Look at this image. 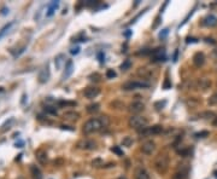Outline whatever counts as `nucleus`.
Segmentation results:
<instances>
[{"label":"nucleus","mask_w":217,"mask_h":179,"mask_svg":"<svg viewBox=\"0 0 217 179\" xmlns=\"http://www.w3.org/2000/svg\"><path fill=\"white\" fill-rule=\"evenodd\" d=\"M141 151L145 155H152L156 151V143L153 141H147L141 145Z\"/></svg>","instance_id":"8"},{"label":"nucleus","mask_w":217,"mask_h":179,"mask_svg":"<svg viewBox=\"0 0 217 179\" xmlns=\"http://www.w3.org/2000/svg\"><path fill=\"white\" fill-rule=\"evenodd\" d=\"M144 109H145V104L142 102H140V101H135V102L130 103L129 107H128V110L131 114H139V113L144 111Z\"/></svg>","instance_id":"9"},{"label":"nucleus","mask_w":217,"mask_h":179,"mask_svg":"<svg viewBox=\"0 0 217 179\" xmlns=\"http://www.w3.org/2000/svg\"><path fill=\"white\" fill-rule=\"evenodd\" d=\"M98 58H99V61L103 63V62H104V58H105L104 53H103V52H99V55H98Z\"/></svg>","instance_id":"40"},{"label":"nucleus","mask_w":217,"mask_h":179,"mask_svg":"<svg viewBox=\"0 0 217 179\" xmlns=\"http://www.w3.org/2000/svg\"><path fill=\"white\" fill-rule=\"evenodd\" d=\"M45 109V111L46 113H48V114H52V115H57V109L53 107H51V106H46V107L44 108Z\"/></svg>","instance_id":"30"},{"label":"nucleus","mask_w":217,"mask_h":179,"mask_svg":"<svg viewBox=\"0 0 217 179\" xmlns=\"http://www.w3.org/2000/svg\"><path fill=\"white\" fill-rule=\"evenodd\" d=\"M212 125H214V126H216V127H217V116L215 117V119H214V120H212Z\"/></svg>","instance_id":"43"},{"label":"nucleus","mask_w":217,"mask_h":179,"mask_svg":"<svg viewBox=\"0 0 217 179\" xmlns=\"http://www.w3.org/2000/svg\"><path fill=\"white\" fill-rule=\"evenodd\" d=\"M134 177L135 179H150V176L147 173V171L142 167V166H138L134 171Z\"/></svg>","instance_id":"12"},{"label":"nucleus","mask_w":217,"mask_h":179,"mask_svg":"<svg viewBox=\"0 0 217 179\" xmlns=\"http://www.w3.org/2000/svg\"><path fill=\"white\" fill-rule=\"evenodd\" d=\"M80 50H81V48H80L79 46H76V47H72V48L70 50V52H71L72 55H77V53L80 52Z\"/></svg>","instance_id":"38"},{"label":"nucleus","mask_w":217,"mask_h":179,"mask_svg":"<svg viewBox=\"0 0 217 179\" xmlns=\"http://www.w3.org/2000/svg\"><path fill=\"white\" fill-rule=\"evenodd\" d=\"M30 172H31V176H33V178L34 179H42V173H41V171H40L36 166H31Z\"/></svg>","instance_id":"22"},{"label":"nucleus","mask_w":217,"mask_h":179,"mask_svg":"<svg viewBox=\"0 0 217 179\" xmlns=\"http://www.w3.org/2000/svg\"><path fill=\"white\" fill-rule=\"evenodd\" d=\"M109 125V119L107 116H100V117H93L89 119L88 121L85 122L83 125V132L86 134H91V133H95L101 131L103 128L107 127Z\"/></svg>","instance_id":"1"},{"label":"nucleus","mask_w":217,"mask_h":179,"mask_svg":"<svg viewBox=\"0 0 217 179\" xmlns=\"http://www.w3.org/2000/svg\"><path fill=\"white\" fill-rule=\"evenodd\" d=\"M59 6V1H52L50 5H48V9H47V12H46V16L47 17H51V16H53V13H54V11H56V9Z\"/></svg>","instance_id":"20"},{"label":"nucleus","mask_w":217,"mask_h":179,"mask_svg":"<svg viewBox=\"0 0 217 179\" xmlns=\"http://www.w3.org/2000/svg\"><path fill=\"white\" fill-rule=\"evenodd\" d=\"M63 117L65 120H69V121H75L77 119H80V114L77 111H74V110H70V111H65L63 114Z\"/></svg>","instance_id":"17"},{"label":"nucleus","mask_w":217,"mask_h":179,"mask_svg":"<svg viewBox=\"0 0 217 179\" xmlns=\"http://www.w3.org/2000/svg\"><path fill=\"white\" fill-rule=\"evenodd\" d=\"M203 24L206 26V27H215V26H217V18L214 15H209L204 18Z\"/></svg>","instance_id":"18"},{"label":"nucleus","mask_w":217,"mask_h":179,"mask_svg":"<svg viewBox=\"0 0 217 179\" xmlns=\"http://www.w3.org/2000/svg\"><path fill=\"white\" fill-rule=\"evenodd\" d=\"M210 133L208 132V131H201V132H199V133H195V137L197 138H205V137H208Z\"/></svg>","instance_id":"34"},{"label":"nucleus","mask_w":217,"mask_h":179,"mask_svg":"<svg viewBox=\"0 0 217 179\" xmlns=\"http://www.w3.org/2000/svg\"><path fill=\"white\" fill-rule=\"evenodd\" d=\"M208 103H209V106H217V92L216 93H214V95L209 98Z\"/></svg>","instance_id":"29"},{"label":"nucleus","mask_w":217,"mask_h":179,"mask_svg":"<svg viewBox=\"0 0 217 179\" xmlns=\"http://www.w3.org/2000/svg\"><path fill=\"white\" fill-rule=\"evenodd\" d=\"M147 87H150V82H145V81H127L122 86V88L125 91H131L136 88H147Z\"/></svg>","instance_id":"4"},{"label":"nucleus","mask_w":217,"mask_h":179,"mask_svg":"<svg viewBox=\"0 0 217 179\" xmlns=\"http://www.w3.org/2000/svg\"><path fill=\"white\" fill-rule=\"evenodd\" d=\"M201 119H206V120H209V119H215L216 117V115H215V113H212V111H204V113H201L200 115H199Z\"/></svg>","instance_id":"23"},{"label":"nucleus","mask_w":217,"mask_h":179,"mask_svg":"<svg viewBox=\"0 0 217 179\" xmlns=\"http://www.w3.org/2000/svg\"><path fill=\"white\" fill-rule=\"evenodd\" d=\"M106 77H107V79H114V77H116V72H115L114 69H109V70L106 72Z\"/></svg>","instance_id":"35"},{"label":"nucleus","mask_w":217,"mask_h":179,"mask_svg":"<svg viewBox=\"0 0 217 179\" xmlns=\"http://www.w3.org/2000/svg\"><path fill=\"white\" fill-rule=\"evenodd\" d=\"M163 88H164V90H169V88H171V82L169 81L168 77L165 79V81H164V84H163Z\"/></svg>","instance_id":"36"},{"label":"nucleus","mask_w":217,"mask_h":179,"mask_svg":"<svg viewBox=\"0 0 217 179\" xmlns=\"http://www.w3.org/2000/svg\"><path fill=\"white\" fill-rule=\"evenodd\" d=\"M76 148L81 150H94L96 149V143L92 139H81L76 143Z\"/></svg>","instance_id":"7"},{"label":"nucleus","mask_w":217,"mask_h":179,"mask_svg":"<svg viewBox=\"0 0 217 179\" xmlns=\"http://www.w3.org/2000/svg\"><path fill=\"white\" fill-rule=\"evenodd\" d=\"M166 35H168V29H164L163 32H160V34H159V38H160V39H163V38H165Z\"/></svg>","instance_id":"39"},{"label":"nucleus","mask_w":217,"mask_h":179,"mask_svg":"<svg viewBox=\"0 0 217 179\" xmlns=\"http://www.w3.org/2000/svg\"><path fill=\"white\" fill-rule=\"evenodd\" d=\"M54 64H56V68L57 69H62L63 66H65V56L64 55H58L56 58H54Z\"/></svg>","instance_id":"21"},{"label":"nucleus","mask_w":217,"mask_h":179,"mask_svg":"<svg viewBox=\"0 0 217 179\" xmlns=\"http://www.w3.org/2000/svg\"><path fill=\"white\" fill-rule=\"evenodd\" d=\"M35 156H36V160L41 163V165H45L47 162V152L44 150V149H39L36 152H35Z\"/></svg>","instance_id":"15"},{"label":"nucleus","mask_w":217,"mask_h":179,"mask_svg":"<svg viewBox=\"0 0 217 179\" xmlns=\"http://www.w3.org/2000/svg\"><path fill=\"white\" fill-rule=\"evenodd\" d=\"M165 104H166V102H165V101H163V102L160 101V102H157V103H156L155 107L157 108V110H160V109H163V107H164Z\"/></svg>","instance_id":"37"},{"label":"nucleus","mask_w":217,"mask_h":179,"mask_svg":"<svg viewBox=\"0 0 217 179\" xmlns=\"http://www.w3.org/2000/svg\"><path fill=\"white\" fill-rule=\"evenodd\" d=\"M122 144H123L124 146H130L133 144V139L130 137H124L123 141H122Z\"/></svg>","instance_id":"31"},{"label":"nucleus","mask_w":217,"mask_h":179,"mask_svg":"<svg viewBox=\"0 0 217 179\" xmlns=\"http://www.w3.org/2000/svg\"><path fill=\"white\" fill-rule=\"evenodd\" d=\"M155 168L159 174H165L169 168V157L166 154H159L155 160Z\"/></svg>","instance_id":"2"},{"label":"nucleus","mask_w":217,"mask_h":179,"mask_svg":"<svg viewBox=\"0 0 217 179\" xmlns=\"http://www.w3.org/2000/svg\"><path fill=\"white\" fill-rule=\"evenodd\" d=\"M212 82L211 80L206 79V77H201V79H198L197 81L193 82V87L199 90V91H208L210 87H211Z\"/></svg>","instance_id":"6"},{"label":"nucleus","mask_w":217,"mask_h":179,"mask_svg":"<svg viewBox=\"0 0 217 179\" xmlns=\"http://www.w3.org/2000/svg\"><path fill=\"white\" fill-rule=\"evenodd\" d=\"M136 74H138V76H140V77H142V79H151L152 75H153V72H152L151 69L146 68V67H141V68L138 69Z\"/></svg>","instance_id":"13"},{"label":"nucleus","mask_w":217,"mask_h":179,"mask_svg":"<svg viewBox=\"0 0 217 179\" xmlns=\"http://www.w3.org/2000/svg\"><path fill=\"white\" fill-rule=\"evenodd\" d=\"M72 70H74V63H72V61L69 59V61L66 62V64H65V72H64V74H63V76H62L63 80L68 79V77L71 75Z\"/></svg>","instance_id":"19"},{"label":"nucleus","mask_w":217,"mask_h":179,"mask_svg":"<svg viewBox=\"0 0 217 179\" xmlns=\"http://www.w3.org/2000/svg\"><path fill=\"white\" fill-rule=\"evenodd\" d=\"M99 104L98 103H94V104H91V106H88L87 107V111L88 113H96L98 110H99Z\"/></svg>","instance_id":"28"},{"label":"nucleus","mask_w":217,"mask_h":179,"mask_svg":"<svg viewBox=\"0 0 217 179\" xmlns=\"http://www.w3.org/2000/svg\"><path fill=\"white\" fill-rule=\"evenodd\" d=\"M111 151H112V152H115V154H117L118 156H123L124 155L123 151H122L118 146H112V148H111Z\"/></svg>","instance_id":"32"},{"label":"nucleus","mask_w":217,"mask_h":179,"mask_svg":"<svg viewBox=\"0 0 217 179\" xmlns=\"http://www.w3.org/2000/svg\"><path fill=\"white\" fill-rule=\"evenodd\" d=\"M130 67H131V61L130 59H125L121 64V70H128Z\"/></svg>","instance_id":"27"},{"label":"nucleus","mask_w":217,"mask_h":179,"mask_svg":"<svg viewBox=\"0 0 217 179\" xmlns=\"http://www.w3.org/2000/svg\"><path fill=\"white\" fill-rule=\"evenodd\" d=\"M214 176H215V177L217 178V171H215V172H214Z\"/></svg>","instance_id":"44"},{"label":"nucleus","mask_w":217,"mask_h":179,"mask_svg":"<svg viewBox=\"0 0 217 179\" xmlns=\"http://www.w3.org/2000/svg\"><path fill=\"white\" fill-rule=\"evenodd\" d=\"M110 106H111V107H114L115 109H122V108H124L123 103H120V102H117V101H116V102L110 103ZM114 108H112V109H114Z\"/></svg>","instance_id":"33"},{"label":"nucleus","mask_w":217,"mask_h":179,"mask_svg":"<svg viewBox=\"0 0 217 179\" xmlns=\"http://www.w3.org/2000/svg\"><path fill=\"white\" fill-rule=\"evenodd\" d=\"M163 132V126L160 125H155L151 127H144L142 130H139L140 136H153V134H159Z\"/></svg>","instance_id":"5"},{"label":"nucleus","mask_w":217,"mask_h":179,"mask_svg":"<svg viewBox=\"0 0 217 179\" xmlns=\"http://www.w3.org/2000/svg\"><path fill=\"white\" fill-rule=\"evenodd\" d=\"M50 75H51V73H50V66H48V63H47V64L40 70V73H39V82H41V84L47 82L48 79H50Z\"/></svg>","instance_id":"10"},{"label":"nucleus","mask_w":217,"mask_h":179,"mask_svg":"<svg viewBox=\"0 0 217 179\" xmlns=\"http://www.w3.org/2000/svg\"><path fill=\"white\" fill-rule=\"evenodd\" d=\"M177 53H179V51L176 50V51H175V55H174V62H176V61H177Z\"/></svg>","instance_id":"42"},{"label":"nucleus","mask_w":217,"mask_h":179,"mask_svg":"<svg viewBox=\"0 0 217 179\" xmlns=\"http://www.w3.org/2000/svg\"><path fill=\"white\" fill-rule=\"evenodd\" d=\"M193 63L195 67H201L205 63V56L203 52H197L193 56Z\"/></svg>","instance_id":"14"},{"label":"nucleus","mask_w":217,"mask_h":179,"mask_svg":"<svg viewBox=\"0 0 217 179\" xmlns=\"http://www.w3.org/2000/svg\"><path fill=\"white\" fill-rule=\"evenodd\" d=\"M12 26H13V22H11V23H9V24H6L5 27H2V28L0 29V39H1L2 36L5 35V34H6V33H7L9 30H10V28H11Z\"/></svg>","instance_id":"24"},{"label":"nucleus","mask_w":217,"mask_h":179,"mask_svg":"<svg viewBox=\"0 0 217 179\" xmlns=\"http://www.w3.org/2000/svg\"><path fill=\"white\" fill-rule=\"evenodd\" d=\"M104 165H105V163H104V161H103L101 159H94L93 161H92V166H93V167H96V168L105 167Z\"/></svg>","instance_id":"25"},{"label":"nucleus","mask_w":217,"mask_h":179,"mask_svg":"<svg viewBox=\"0 0 217 179\" xmlns=\"http://www.w3.org/2000/svg\"><path fill=\"white\" fill-rule=\"evenodd\" d=\"M187 174H188V167H181L174 173L171 179H187Z\"/></svg>","instance_id":"16"},{"label":"nucleus","mask_w":217,"mask_h":179,"mask_svg":"<svg viewBox=\"0 0 217 179\" xmlns=\"http://www.w3.org/2000/svg\"><path fill=\"white\" fill-rule=\"evenodd\" d=\"M99 93H100V88L96 87V86H91V87H87L85 90V97L88 98V99H93Z\"/></svg>","instance_id":"11"},{"label":"nucleus","mask_w":217,"mask_h":179,"mask_svg":"<svg viewBox=\"0 0 217 179\" xmlns=\"http://www.w3.org/2000/svg\"><path fill=\"white\" fill-rule=\"evenodd\" d=\"M187 42H197V40L193 39V38H188V39H187Z\"/></svg>","instance_id":"41"},{"label":"nucleus","mask_w":217,"mask_h":179,"mask_svg":"<svg viewBox=\"0 0 217 179\" xmlns=\"http://www.w3.org/2000/svg\"><path fill=\"white\" fill-rule=\"evenodd\" d=\"M13 122H15V120H13V119H10L7 122H5V124L2 125V128H1L0 131H1V132H5L6 130H10V128H11V125H12Z\"/></svg>","instance_id":"26"},{"label":"nucleus","mask_w":217,"mask_h":179,"mask_svg":"<svg viewBox=\"0 0 217 179\" xmlns=\"http://www.w3.org/2000/svg\"><path fill=\"white\" fill-rule=\"evenodd\" d=\"M128 125H129V127H131V128L142 130L144 127H147L149 120H147L146 117H144V116H140V115H133L131 117H129Z\"/></svg>","instance_id":"3"}]
</instances>
